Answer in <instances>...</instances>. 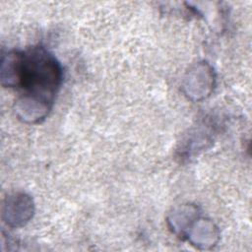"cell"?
Masks as SVG:
<instances>
[{
    "mask_svg": "<svg viewBox=\"0 0 252 252\" xmlns=\"http://www.w3.org/2000/svg\"><path fill=\"white\" fill-rule=\"evenodd\" d=\"M9 61L16 86H21L44 103L52 100L61 82V69L48 52L34 48L24 54L11 55Z\"/></svg>",
    "mask_w": 252,
    "mask_h": 252,
    "instance_id": "6da1fadb",
    "label": "cell"
}]
</instances>
